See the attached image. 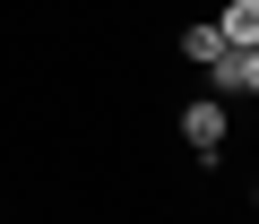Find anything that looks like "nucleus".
<instances>
[{
	"label": "nucleus",
	"mask_w": 259,
	"mask_h": 224,
	"mask_svg": "<svg viewBox=\"0 0 259 224\" xmlns=\"http://www.w3.org/2000/svg\"><path fill=\"white\" fill-rule=\"evenodd\" d=\"M207 78H216V103L225 95H259V43H225L207 61Z\"/></svg>",
	"instance_id": "nucleus-2"
},
{
	"label": "nucleus",
	"mask_w": 259,
	"mask_h": 224,
	"mask_svg": "<svg viewBox=\"0 0 259 224\" xmlns=\"http://www.w3.org/2000/svg\"><path fill=\"white\" fill-rule=\"evenodd\" d=\"M216 35L225 43H259V0H225V9H216Z\"/></svg>",
	"instance_id": "nucleus-3"
},
{
	"label": "nucleus",
	"mask_w": 259,
	"mask_h": 224,
	"mask_svg": "<svg viewBox=\"0 0 259 224\" xmlns=\"http://www.w3.org/2000/svg\"><path fill=\"white\" fill-rule=\"evenodd\" d=\"M173 52H182V61H199V69H207V61H216V52H225V35H216V26H190V35H182V43H173Z\"/></svg>",
	"instance_id": "nucleus-4"
},
{
	"label": "nucleus",
	"mask_w": 259,
	"mask_h": 224,
	"mask_svg": "<svg viewBox=\"0 0 259 224\" xmlns=\"http://www.w3.org/2000/svg\"><path fill=\"white\" fill-rule=\"evenodd\" d=\"M182 147H190L199 164L225 147V103H216V95H190V103H182Z\"/></svg>",
	"instance_id": "nucleus-1"
}]
</instances>
